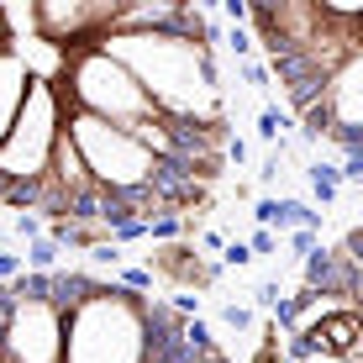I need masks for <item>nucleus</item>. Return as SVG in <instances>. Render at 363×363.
I'll return each mask as SVG.
<instances>
[{"label":"nucleus","instance_id":"nucleus-1","mask_svg":"<svg viewBox=\"0 0 363 363\" xmlns=\"http://www.w3.org/2000/svg\"><path fill=\"white\" fill-rule=\"evenodd\" d=\"M237 116L190 0H0V206L43 227L195 221Z\"/></svg>","mask_w":363,"mask_h":363},{"label":"nucleus","instance_id":"nucleus-2","mask_svg":"<svg viewBox=\"0 0 363 363\" xmlns=\"http://www.w3.org/2000/svg\"><path fill=\"white\" fill-rule=\"evenodd\" d=\"M0 363H232L206 321L111 274L53 269L0 284Z\"/></svg>","mask_w":363,"mask_h":363},{"label":"nucleus","instance_id":"nucleus-3","mask_svg":"<svg viewBox=\"0 0 363 363\" xmlns=\"http://www.w3.org/2000/svg\"><path fill=\"white\" fill-rule=\"evenodd\" d=\"M247 27L264 43V58L279 79L284 106L300 116V132L342 153L337 179H363V6L321 0H258Z\"/></svg>","mask_w":363,"mask_h":363},{"label":"nucleus","instance_id":"nucleus-4","mask_svg":"<svg viewBox=\"0 0 363 363\" xmlns=\"http://www.w3.org/2000/svg\"><path fill=\"white\" fill-rule=\"evenodd\" d=\"M147 274H153V284H169V295H195V290H216L221 264L206 258L190 237H179V242H164L158 253H147Z\"/></svg>","mask_w":363,"mask_h":363},{"label":"nucleus","instance_id":"nucleus-5","mask_svg":"<svg viewBox=\"0 0 363 363\" xmlns=\"http://www.w3.org/2000/svg\"><path fill=\"white\" fill-rule=\"evenodd\" d=\"M21 264H27V274H53V269H64V253H58L48 237H37V242H27Z\"/></svg>","mask_w":363,"mask_h":363},{"label":"nucleus","instance_id":"nucleus-6","mask_svg":"<svg viewBox=\"0 0 363 363\" xmlns=\"http://www.w3.org/2000/svg\"><path fill=\"white\" fill-rule=\"evenodd\" d=\"M306 174H311V190H316L321 206H332V200L342 195V179H337V169H332V164H311Z\"/></svg>","mask_w":363,"mask_h":363},{"label":"nucleus","instance_id":"nucleus-7","mask_svg":"<svg viewBox=\"0 0 363 363\" xmlns=\"http://www.w3.org/2000/svg\"><path fill=\"white\" fill-rule=\"evenodd\" d=\"M242 242H247V253H253V264H258V258H274V253H279V232H269V227H253Z\"/></svg>","mask_w":363,"mask_h":363},{"label":"nucleus","instance_id":"nucleus-8","mask_svg":"<svg viewBox=\"0 0 363 363\" xmlns=\"http://www.w3.org/2000/svg\"><path fill=\"white\" fill-rule=\"evenodd\" d=\"M247 264H253V253H247V242H242V237L221 247V269H247Z\"/></svg>","mask_w":363,"mask_h":363},{"label":"nucleus","instance_id":"nucleus-9","mask_svg":"<svg viewBox=\"0 0 363 363\" xmlns=\"http://www.w3.org/2000/svg\"><path fill=\"white\" fill-rule=\"evenodd\" d=\"M21 269H27V264H21V253H11V247H0V284H11V279H16V274Z\"/></svg>","mask_w":363,"mask_h":363},{"label":"nucleus","instance_id":"nucleus-10","mask_svg":"<svg viewBox=\"0 0 363 363\" xmlns=\"http://www.w3.org/2000/svg\"><path fill=\"white\" fill-rule=\"evenodd\" d=\"M284 242L295 247V258H311V253H316V232H284Z\"/></svg>","mask_w":363,"mask_h":363},{"label":"nucleus","instance_id":"nucleus-11","mask_svg":"<svg viewBox=\"0 0 363 363\" xmlns=\"http://www.w3.org/2000/svg\"><path fill=\"white\" fill-rule=\"evenodd\" d=\"M221 321L237 327V332H247V327H253V311H247V306H227V311H221Z\"/></svg>","mask_w":363,"mask_h":363},{"label":"nucleus","instance_id":"nucleus-12","mask_svg":"<svg viewBox=\"0 0 363 363\" xmlns=\"http://www.w3.org/2000/svg\"><path fill=\"white\" fill-rule=\"evenodd\" d=\"M16 237L21 242H37V237H43V221L37 216H16Z\"/></svg>","mask_w":363,"mask_h":363}]
</instances>
